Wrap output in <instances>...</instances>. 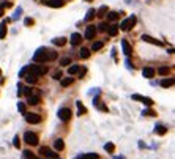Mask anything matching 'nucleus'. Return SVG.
<instances>
[{"label":"nucleus","instance_id":"423d86ee","mask_svg":"<svg viewBox=\"0 0 175 159\" xmlns=\"http://www.w3.org/2000/svg\"><path fill=\"white\" fill-rule=\"evenodd\" d=\"M57 115H58V118H60L62 121H68V120L71 118V110H69L68 107H62Z\"/></svg>","mask_w":175,"mask_h":159},{"label":"nucleus","instance_id":"79ce46f5","mask_svg":"<svg viewBox=\"0 0 175 159\" xmlns=\"http://www.w3.org/2000/svg\"><path fill=\"white\" fill-rule=\"evenodd\" d=\"M21 13H22V8H18V11H16V14L13 16V19H18V17H21Z\"/></svg>","mask_w":175,"mask_h":159},{"label":"nucleus","instance_id":"c756f323","mask_svg":"<svg viewBox=\"0 0 175 159\" xmlns=\"http://www.w3.org/2000/svg\"><path fill=\"white\" fill-rule=\"evenodd\" d=\"M101 47H103V41H95L92 44V49L90 50H99Z\"/></svg>","mask_w":175,"mask_h":159},{"label":"nucleus","instance_id":"9d476101","mask_svg":"<svg viewBox=\"0 0 175 159\" xmlns=\"http://www.w3.org/2000/svg\"><path fill=\"white\" fill-rule=\"evenodd\" d=\"M25 120H27L29 123L36 125V123L41 121V115H38V114H27V115H25Z\"/></svg>","mask_w":175,"mask_h":159},{"label":"nucleus","instance_id":"bb28decb","mask_svg":"<svg viewBox=\"0 0 175 159\" xmlns=\"http://www.w3.org/2000/svg\"><path fill=\"white\" fill-rule=\"evenodd\" d=\"M99 156L96 153H85V154H82L80 156V159H98Z\"/></svg>","mask_w":175,"mask_h":159},{"label":"nucleus","instance_id":"20e7f679","mask_svg":"<svg viewBox=\"0 0 175 159\" xmlns=\"http://www.w3.org/2000/svg\"><path fill=\"white\" fill-rule=\"evenodd\" d=\"M24 140L29 143V145L35 146V145H38V135L35 134V132H30V131H27V132L24 134Z\"/></svg>","mask_w":175,"mask_h":159},{"label":"nucleus","instance_id":"f03ea898","mask_svg":"<svg viewBox=\"0 0 175 159\" xmlns=\"http://www.w3.org/2000/svg\"><path fill=\"white\" fill-rule=\"evenodd\" d=\"M136 22H137V17H136L134 14H133V16L126 17L125 21L120 24V29H122L123 32H128V30H131V29H133V27L136 25Z\"/></svg>","mask_w":175,"mask_h":159},{"label":"nucleus","instance_id":"cd10ccee","mask_svg":"<svg viewBox=\"0 0 175 159\" xmlns=\"http://www.w3.org/2000/svg\"><path fill=\"white\" fill-rule=\"evenodd\" d=\"M79 71H80V68L77 66V65H73V66H69V69H68V74L73 76V74H76V73H79Z\"/></svg>","mask_w":175,"mask_h":159},{"label":"nucleus","instance_id":"37998d69","mask_svg":"<svg viewBox=\"0 0 175 159\" xmlns=\"http://www.w3.org/2000/svg\"><path fill=\"white\" fill-rule=\"evenodd\" d=\"M25 73H27V66L21 69V73H19V77H25Z\"/></svg>","mask_w":175,"mask_h":159},{"label":"nucleus","instance_id":"f704fd0d","mask_svg":"<svg viewBox=\"0 0 175 159\" xmlns=\"http://www.w3.org/2000/svg\"><path fill=\"white\" fill-rule=\"evenodd\" d=\"M106 29H107V24L106 22H101L98 25V29H96V32H106Z\"/></svg>","mask_w":175,"mask_h":159},{"label":"nucleus","instance_id":"ea45409f","mask_svg":"<svg viewBox=\"0 0 175 159\" xmlns=\"http://www.w3.org/2000/svg\"><path fill=\"white\" fill-rule=\"evenodd\" d=\"M13 145L16 146V148H19V145H21V140H19V137L16 135V137H14V140H13Z\"/></svg>","mask_w":175,"mask_h":159},{"label":"nucleus","instance_id":"473e14b6","mask_svg":"<svg viewBox=\"0 0 175 159\" xmlns=\"http://www.w3.org/2000/svg\"><path fill=\"white\" fill-rule=\"evenodd\" d=\"M18 109H19L21 114H27V107H25L24 103H18Z\"/></svg>","mask_w":175,"mask_h":159},{"label":"nucleus","instance_id":"aec40b11","mask_svg":"<svg viewBox=\"0 0 175 159\" xmlns=\"http://www.w3.org/2000/svg\"><path fill=\"white\" fill-rule=\"evenodd\" d=\"M52 44L54 46H58V47H60V46H65V44H66V38H54Z\"/></svg>","mask_w":175,"mask_h":159},{"label":"nucleus","instance_id":"de8ad7c7","mask_svg":"<svg viewBox=\"0 0 175 159\" xmlns=\"http://www.w3.org/2000/svg\"><path fill=\"white\" fill-rule=\"evenodd\" d=\"M0 74H2V69H0Z\"/></svg>","mask_w":175,"mask_h":159},{"label":"nucleus","instance_id":"393cba45","mask_svg":"<svg viewBox=\"0 0 175 159\" xmlns=\"http://www.w3.org/2000/svg\"><path fill=\"white\" fill-rule=\"evenodd\" d=\"M161 85H162L164 88L172 87V85H174V79H162V80H161Z\"/></svg>","mask_w":175,"mask_h":159},{"label":"nucleus","instance_id":"0eeeda50","mask_svg":"<svg viewBox=\"0 0 175 159\" xmlns=\"http://www.w3.org/2000/svg\"><path fill=\"white\" fill-rule=\"evenodd\" d=\"M43 3L46 6H50V8H62L65 5L63 0H43Z\"/></svg>","mask_w":175,"mask_h":159},{"label":"nucleus","instance_id":"c03bdc74","mask_svg":"<svg viewBox=\"0 0 175 159\" xmlns=\"http://www.w3.org/2000/svg\"><path fill=\"white\" fill-rule=\"evenodd\" d=\"M24 95L30 96V95H32V88H25V90H24Z\"/></svg>","mask_w":175,"mask_h":159},{"label":"nucleus","instance_id":"4468645a","mask_svg":"<svg viewBox=\"0 0 175 159\" xmlns=\"http://www.w3.org/2000/svg\"><path fill=\"white\" fill-rule=\"evenodd\" d=\"M142 76H144V77H147V79H151V77L155 76V69H153V68H150V66L144 68V69H142Z\"/></svg>","mask_w":175,"mask_h":159},{"label":"nucleus","instance_id":"ddd939ff","mask_svg":"<svg viewBox=\"0 0 175 159\" xmlns=\"http://www.w3.org/2000/svg\"><path fill=\"white\" fill-rule=\"evenodd\" d=\"M122 49H123V54H125L126 57H130L131 55V46H130V43H128L126 40H122Z\"/></svg>","mask_w":175,"mask_h":159},{"label":"nucleus","instance_id":"09e8293b","mask_svg":"<svg viewBox=\"0 0 175 159\" xmlns=\"http://www.w3.org/2000/svg\"><path fill=\"white\" fill-rule=\"evenodd\" d=\"M77 159H80V158H77Z\"/></svg>","mask_w":175,"mask_h":159},{"label":"nucleus","instance_id":"6ab92c4d","mask_svg":"<svg viewBox=\"0 0 175 159\" xmlns=\"http://www.w3.org/2000/svg\"><path fill=\"white\" fill-rule=\"evenodd\" d=\"M6 22L8 21H3L2 24H0V40H3V38L6 36Z\"/></svg>","mask_w":175,"mask_h":159},{"label":"nucleus","instance_id":"7c9ffc66","mask_svg":"<svg viewBox=\"0 0 175 159\" xmlns=\"http://www.w3.org/2000/svg\"><path fill=\"white\" fill-rule=\"evenodd\" d=\"M104 148H106L107 153H114V151H115V145L109 142V143H106V145H104Z\"/></svg>","mask_w":175,"mask_h":159},{"label":"nucleus","instance_id":"1a4fd4ad","mask_svg":"<svg viewBox=\"0 0 175 159\" xmlns=\"http://www.w3.org/2000/svg\"><path fill=\"white\" fill-rule=\"evenodd\" d=\"M95 35H96V27H95V25H88L87 30H85L84 38H85V40H93V38H95Z\"/></svg>","mask_w":175,"mask_h":159},{"label":"nucleus","instance_id":"6e6552de","mask_svg":"<svg viewBox=\"0 0 175 159\" xmlns=\"http://www.w3.org/2000/svg\"><path fill=\"white\" fill-rule=\"evenodd\" d=\"M133 99L134 101H141V103H144L145 106H151L153 104V99L148 98V96H141V95H133Z\"/></svg>","mask_w":175,"mask_h":159},{"label":"nucleus","instance_id":"2eb2a0df","mask_svg":"<svg viewBox=\"0 0 175 159\" xmlns=\"http://www.w3.org/2000/svg\"><path fill=\"white\" fill-rule=\"evenodd\" d=\"M120 14H122V11H111V13L107 14V21H109V22H114V21H117Z\"/></svg>","mask_w":175,"mask_h":159},{"label":"nucleus","instance_id":"c9c22d12","mask_svg":"<svg viewBox=\"0 0 175 159\" xmlns=\"http://www.w3.org/2000/svg\"><path fill=\"white\" fill-rule=\"evenodd\" d=\"M69 63H71V59H68V57L62 59V61H60V65H62V66H68Z\"/></svg>","mask_w":175,"mask_h":159},{"label":"nucleus","instance_id":"39448f33","mask_svg":"<svg viewBox=\"0 0 175 159\" xmlns=\"http://www.w3.org/2000/svg\"><path fill=\"white\" fill-rule=\"evenodd\" d=\"M40 154H41L43 158H48V159H58L55 151H52L50 148H48V146H43V148H40Z\"/></svg>","mask_w":175,"mask_h":159},{"label":"nucleus","instance_id":"f257e3e1","mask_svg":"<svg viewBox=\"0 0 175 159\" xmlns=\"http://www.w3.org/2000/svg\"><path fill=\"white\" fill-rule=\"evenodd\" d=\"M55 59H57V52L55 50H49L48 47H40L33 55V60L36 63H46V61L55 60Z\"/></svg>","mask_w":175,"mask_h":159},{"label":"nucleus","instance_id":"a878e982","mask_svg":"<svg viewBox=\"0 0 175 159\" xmlns=\"http://www.w3.org/2000/svg\"><path fill=\"white\" fill-rule=\"evenodd\" d=\"M77 110H79V115H85L87 114V109H85V106L80 101H77Z\"/></svg>","mask_w":175,"mask_h":159},{"label":"nucleus","instance_id":"5701e85b","mask_svg":"<svg viewBox=\"0 0 175 159\" xmlns=\"http://www.w3.org/2000/svg\"><path fill=\"white\" fill-rule=\"evenodd\" d=\"M25 80H27V84H32V85H33V84H36V82H38V77L29 73V74L25 76Z\"/></svg>","mask_w":175,"mask_h":159},{"label":"nucleus","instance_id":"dca6fc26","mask_svg":"<svg viewBox=\"0 0 175 159\" xmlns=\"http://www.w3.org/2000/svg\"><path fill=\"white\" fill-rule=\"evenodd\" d=\"M106 32L111 35V36H115V35L118 33V25H107Z\"/></svg>","mask_w":175,"mask_h":159},{"label":"nucleus","instance_id":"2f4dec72","mask_svg":"<svg viewBox=\"0 0 175 159\" xmlns=\"http://www.w3.org/2000/svg\"><path fill=\"white\" fill-rule=\"evenodd\" d=\"M158 73L161 76H167V74H169V68H167V66H161V68H158Z\"/></svg>","mask_w":175,"mask_h":159},{"label":"nucleus","instance_id":"c85d7f7f","mask_svg":"<svg viewBox=\"0 0 175 159\" xmlns=\"http://www.w3.org/2000/svg\"><path fill=\"white\" fill-rule=\"evenodd\" d=\"M62 87H68V85L73 84V77H65V79H62Z\"/></svg>","mask_w":175,"mask_h":159},{"label":"nucleus","instance_id":"7ed1b4c3","mask_svg":"<svg viewBox=\"0 0 175 159\" xmlns=\"http://www.w3.org/2000/svg\"><path fill=\"white\" fill-rule=\"evenodd\" d=\"M27 73H30V74L38 77L41 74H46V73H48V68L46 66H38V65H32V66H27Z\"/></svg>","mask_w":175,"mask_h":159},{"label":"nucleus","instance_id":"f8f14e48","mask_svg":"<svg viewBox=\"0 0 175 159\" xmlns=\"http://www.w3.org/2000/svg\"><path fill=\"white\" fill-rule=\"evenodd\" d=\"M84 38L80 36V33H73L71 38H69V41H71L73 46H80V41H82Z\"/></svg>","mask_w":175,"mask_h":159},{"label":"nucleus","instance_id":"b1692460","mask_svg":"<svg viewBox=\"0 0 175 159\" xmlns=\"http://www.w3.org/2000/svg\"><path fill=\"white\" fill-rule=\"evenodd\" d=\"M155 132H158L159 135H164V134L167 132V128H166L164 125H158L156 128H155Z\"/></svg>","mask_w":175,"mask_h":159},{"label":"nucleus","instance_id":"a19ab883","mask_svg":"<svg viewBox=\"0 0 175 159\" xmlns=\"http://www.w3.org/2000/svg\"><path fill=\"white\" fill-rule=\"evenodd\" d=\"M24 156L29 158V159H35V156H33L32 153H30V151H24Z\"/></svg>","mask_w":175,"mask_h":159},{"label":"nucleus","instance_id":"a18cd8bd","mask_svg":"<svg viewBox=\"0 0 175 159\" xmlns=\"http://www.w3.org/2000/svg\"><path fill=\"white\" fill-rule=\"evenodd\" d=\"M2 14H3V8L0 6V16H2Z\"/></svg>","mask_w":175,"mask_h":159},{"label":"nucleus","instance_id":"a211bd4d","mask_svg":"<svg viewBox=\"0 0 175 159\" xmlns=\"http://www.w3.org/2000/svg\"><path fill=\"white\" fill-rule=\"evenodd\" d=\"M95 16H96V10H95V8H90V10L87 11V14H85V21H87V22H90Z\"/></svg>","mask_w":175,"mask_h":159},{"label":"nucleus","instance_id":"9b49d317","mask_svg":"<svg viewBox=\"0 0 175 159\" xmlns=\"http://www.w3.org/2000/svg\"><path fill=\"white\" fill-rule=\"evenodd\" d=\"M142 41H145V43H150V44H156V46H162V43L159 41V40H156V38H151V36H148V35H142Z\"/></svg>","mask_w":175,"mask_h":159},{"label":"nucleus","instance_id":"4be33fe9","mask_svg":"<svg viewBox=\"0 0 175 159\" xmlns=\"http://www.w3.org/2000/svg\"><path fill=\"white\" fill-rule=\"evenodd\" d=\"M38 103H40V96H38V95H30V96H29V104L36 106Z\"/></svg>","mask_w":175,"mask_h":159},{"label":"nucleus","instance_id":"72a5a7b5","mask_svg":"<svg viewBox=\"0 0 175 159\" xmlns=\"http://www.w3.org/2000/svg\"><path fill=\"white\" fill-rule=\"evenodd\" d=\"M106 11H107V6H106V5H103V6H101V8H99L98 11H96V13H98V16H101V17H103L104 14H106Z\"/></svg>","mask_w":175,"mask_h":159},{"label":"nucleus","instance_id":"412c9836","mask_svg":"<svg viewBox=\"0 0 175 159\" xmlns=\"http://www.w3.org/2000/svg\"><path fill=\"white\" fill-rule=\"evenodd\" d=\"M79 55H80V59H88V57H90V49H87V47H80Z\"/></svg>","mask_w":175,"mask_h":159},{"label":"nucleus","instance_id":"f3484780","mask_svg":"<svg viewBox=\"0 0 175 159\" xmlns=\"http://www.w3.org/2000/svg\"><path fill=\"white\" fill-rule=\"evenodd\" d=\"M54 148H55L57 151H62L65 148V142L62 140V139H55V142H54Z\"/></svg>","mask_w":175,"mask_h":159},{"label":"nucleus","instance_id":"e433bc0d","mask_svg":"<svg viewBox=\"0 0 175 159\" xmlns=\"http://www.w3.org/2000/svg\"><path fill=\"white\" fill-rule=\"evenodd\" d=\"M52 79H54V80H60V79H62V71H55V73H54Z\"/></svg>","mask_w":175,"mask_h":159},{"label":"nucleus","instance_id":"49530a36","mask_svg":"<svg viewBox=\"0 0 175 159\" xmlns=\"http://www.w3.org/2000/svg\"><path fill=\"white\" fill-rule=\"evenodd\" d=\"M85 2H92V0H85Z\"/></svg>","mask_w":175,"mask_h":159},{"label":"nucleus","instance_id":"4c0bfd02","mask_svg":"<svg viewBox=\"0 0 175 159\" xmlns=\"http://www.w3.org/2000/svg\"><path fill=\"white\" fill-rule=\"evenodd\" d=\"M144 115H150V117H155V115H156V112H153L151 109H147V110H144Z\"/></svg>","mask_w":175,"mask_h":159},{"label":"nucleus","instance_id":"58836bf2","mask_svg":"<svg viewBox=\"0 0 175 159\" xmlns=\"http://www.w3.org/2000/svg\"><path fill=\"white\" fill-rule=\"evenodd\" d=\"M33 22H35V21H33V19H32V17H25V19H24V24H25V25H29V27H30V25H32V24H33Z\"/></svg>","mask_w":175,"mask_h":159}]
</instances>
